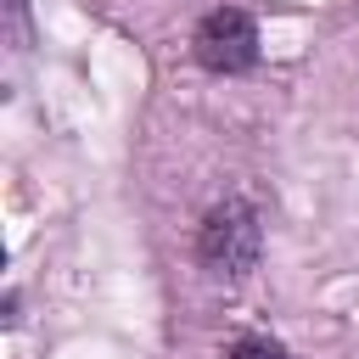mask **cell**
Returning a JSON list of instances; mask_svg holds the SVG:
<instances>
[{"instance_id": "obj_1", "label": "cell", "mask_w": 359, "mask_h": 359, "mask_svg": "<svg viewBox=\"0 0 359 359\" xmlns=\"http://www.w3.org/2000/svg\"><path fill=\"white\" fill-rule=\"evenodd\" d=\"M258 247H264V224H258V208L247 196H224L219 208H208V219L196 230V258L208 275H224V280L252 275Z\"/></svg>"}, {"instance_id": "obj_2", "label": "cell", "mask_w": 359, "mask_h": 359, "mask_svg": "<svg viewBox=\"0 0 359 359\" xmlns=\"http://www.w3.org/2000/svg\"><path fill=\"white\" fill-rule=\"evenodd\" d=\"M191 56L208 67V73H247L258 62V22L241 11V6H219L196 22L191 34Z\"/></svg>"}, {"instance_id": "obj_3", "label": "cell", "mask_w": 359, "mask_h": 359, "mask_svg": "<svg viewBox=\"0 0 359 359\" xmlns=\"http://www.w3.org/2000/svg\"><path fill=\"white\" fill-rule=\"evenodd\" d=\"M224 359H292L275 337H241V342H230V353Z\"/></svg>"}]
</instances>
